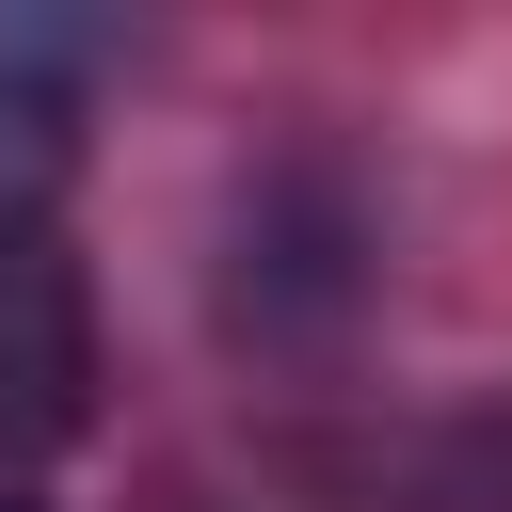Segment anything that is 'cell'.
I'll list each match as a JSON object with an SVG mask.
<instances>
[{
  "instance_id": "cell-1",
  "label": "cell",
  "mask_w": 512,
  "mask_h": 512,
  "mask_svg": "<svg viewBox=\"0 0 512 512\" xmlns=\"http://www.w3.org/2000/svg\"><path fill=\"white\" fill-rule=\"evenodd\" d=\"M80 432H96V288L64 224H16L0 240V480H32Z\"/></svg>"
},
{
  "instance_id": "cell-3",
  "label": "cell",
  "mask_w": 512,
  "mask_h": 512,
  "mask_svg": "<svg viewBox=\"0 0 512 512\" xmlns=\"http://www.w3.org/2000/svg\"><path fill=\"white\" fill-rule=\"evenodd\" d=\"M0 512H48V496H32V480H0Z\"/></svg>"
},
{
  "instance_id": "cell-2",
  "label": "cell",
  "mask_w": 512,
  "mask_h": 512,
  "mask_svg": "<svg viewBox=\"0 0 512 512\" xmlns=\"http://www.w3.org/2000/svg\"><path fill=\"white\" fill-rule=\"evenodd\" d=\"M64 176H80L64 48H0V240H16V224H64Z\"/></svg>"
}]
</instances>
